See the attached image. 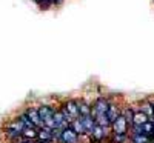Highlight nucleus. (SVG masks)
Returning <instances> with one entry per match:
<instances>
[{
    "instance_id": "obj_21",
    "label": "nucleus",
    "mask_w": 154,
    "mask_h": 143,
    "mask_svg": "<svg viewBox=\"0 0 154 143\" xmlns=\"http://www.w3.org/2000/svg\"><path fill=\"white\" fill-rule=\"evenodd\" d=\"M12 143H34V140H26V138H23V140H14Z\"/></svg>"
},
{
    "instance_id": "obj_22",
    "label": "nucleus",
    "mask_w": 154,
    "mask_h": 143,
    "mask_svg": "<svg viewBox=\"0 0 154 143\" xmlns=\"http://www.w3.org/2000/svg\"><path fill=\"white\" fill-rule=\"evenodd\" d=\"M35 2H37V3H40V5H46L49 0H35Z\"/></svg>"
},
{
    "instance_id": "obj_9",
    "label": "nucleus",
    "mask_w": 154,
    "mask_h": 143,
    "mask_svg": "<svg viewBox=\"0 0 154 143\" xmlns=\"http://www.w3.org/2000/svg\"><path fill=\"white\" fill-rule=\"evenodd\" d=\"M146 122H149V117L146 115V114H143L142 111H134V114H133V125H137V126H142L143 123H146Z\"/></svg>"
},
{
    "instance_id": "obj_11",
    "label": "nucleus",
    "mask_w": 154,
    "mask_h": 143,
    "mask_svg": "<svg viewBox=\"0 0 154 143\" xmlns=\"http://www.w3.org/2000/svg\"><path fill=\"white\" fill-rule=\"evenodd\" d=\"M80 119H82L83 126H85V129H86V134L89 135V134H91V131L94 129V126H96L94 117H93V115H85V117H80Z\"/></svg>"
},
{
    "instance_id": "obj_3",
    "label": "nucleus",
    "mask_w": 154,
    "mask_h": 143,
    "mask_svg": "<svg viewBox=\"0 0 154 143\" xmlns=\"http://www.w3.org/2000/svg\"><path fill=\"white\" fill-rule=\"evenodd\" d=\"M111 129H112V134H128L130 123L126 122V119L123 115H120L117 120H114L111 123Z\"/></svg>"
},
{
    "instance_id": "obj_6",
    "label": "nucleus",
    "mask_w": 154,
    "mask_h": 143,
    "mask_svg": "<svg viewBox=\"0 0 154 143\" xmlns=\"http://www.w3.org/2000/svg\"><path fill=\"white\" fill-rule=\"evenodd\" d=\"M106 129L108 128H103V126H100V125H96L94 129L91 131V134H89V137H91V141H103L106 138Z\"/></svg>"
},
{
    "instance_id": "obj_19",
    "label": "nucleus",
    "mask_w": 154,
    "mask_h": 143,
    "mask_svg": "<svg viewBox=\"0 0 154 143\" xmlns=\"http://www.w3.org/2000/svg\"><path fill=\"white\" fill-rule=\"evenodd\" d=\"M126 138H128V134H112L111 141L112 143H123Z\"/></svg>"
},
{
    "instance_id": "obj_18",
    "label": "nucleus",
    "mask_w": 154,
    "mask_h": 143,
    "mask_svg": "<svg viewBox=\"0 0 154 143\" xmlns=\"http://www.w3.org/2000/svg\"><path fill=\"white\" fill-rule=\"evenodd\" d=\"M140 111H142L143 114H146L149 117V120H151V117L154 115V105H151V103H148V102H142L140 103Z\"/></svg>"
},
{
    "instance_id": "obj_15",
    "label": "nucleus",
    "mask_w": 154,
    "mask_h": 143,
    "mask_svg": "<svg viewBox=\"0 0 154 143\" xmlns=\"http://www.w3.org/2000/svg\"><path fill=\"white\" fill-rule=\"evenodd\" d=\"M151 135H146L143 132H133L131 135V141L133 143H151Z\"/></svg>"
},
{
    "instance_id": "obj_10",
    "label": "nucleus",
    "mask_w": 154,
    "mask_h": 143,
    "mask_svg": "<svg viewBox=\"0 0 154 143\" xmlns=\"http://www.w3.org/2000/svg\"><path fill=\"white\" fill-rule=\"evenodd\" d=\"M77 106H79V112H80V117H85V115H91L93 112V108L88 102L85 100H77Z\"/></svg>"
},
{
    "instance_id": "obj_27",
    "label": "nucleus",
    "mask_w": 154,
    "mask_h": 143,
    "mask_svg": "<svg viewBox=\"0 0 154 143\" xmlns=\"http://www.w3.org/2000/svg\"><path fill=\"white\" fill-rule=\"evenodd\" d=\"M151 143H154V137H152V138H151Z\"/></svg>"
},
{
    "instance_id": "obj_23",
    "label": "nucleus",
    "mask_w": 154,
    "mask_h": 143,
    "mask_svg": "<svg viewBox=\"0 0 154 143\" xmlns=\"http://www.w3.org/2000/svg\"><path fill=\"white\" fill-rule=\"evenodd\" d=\"M34 143H51V141H45V140H37V141H34Z\"/></svg>"
},
{
    "instance_id": "obj_16",
    "label": "nucleus",
    "mask_w": 154,
    "mask_h": 143,
    "mask_svg": "<svg viewBox=\"0 0 154 143\" xmlns=\"http://www.w3.org/2000/svg\"><path fill=\"white\" fill-rule=\"evenodd\" d=\"M38 135V128H25L22 131V137L26 140H34Z\"/></svg>"
},
{
    "instance_id": "obj_13",
    "label": "nucleus",
    "mask_w": 154,
    "mask_h": 143,
    "mask_svg": "<svg viewBox=\"0 0 154 143\" xmlns=\"http://www.w3.org/2000/svg\"><path fill=\"white\" fill-rule=\"evenodd\" d=\"M69 128H72L74 131L79 134V135H83V134H86V129H85V126H83V122H82V119L79 117V119H74L72 122H71V125H69Z\"/></svg>"
},
{
    "instance_id": "obj_17",
    "label": "nucleus",
    "mask_w": 154,
    "mask_h": 143,
    "mask_svg": "<svg viewBox=\"0 0 154 143\" xmlns=\"http://www.w3.org/2000/svg\"><path fill=\"white\" fill-rule=\"evenodd\" d=\"M6 129H12V131H17V132H20V134H22V131L25 129V125L20 122V119H14L12 122H9V123H8Z\"/></svg>"
},
{
    "instance_id": "obj_14",
    "label": "nucleus",
    "mask_w": 154,
    "mask_h": 143,
    "mask_svg": "<svg viewBox=\"0 0 154 143\" xmlns=\"http://www.w3.org/2000/svg\"><path fill=\"white\" fill-rule=\"evenodd\" d=\"M38 140H45V141H51L53 143V131H51L49 128L43 126L38 129V135H37Z\"/></svg>"
},
{
    "instance_id": "obj_12",
    "label": "nucleus",
    "mask_w": 154,
    "mask_h": 143,
    "mask_svg": "<svg viewBox=\"0 0 154 143\" xmlns=\"http://www.w3.org/2000/svg\"><path fill=\"white\" fill-rule=\"evenodd\" d=\"M106 115H108L109 122L112 123L114 120H117L119 117L122 115V112H120V109H119V106H117V105H114V103H111V105H109V109H108V112H106Z\"/></svg>"
},
{
    "instance_id": "obj_24",
    "label": "nucleus",
    "mask_w": 154,
    "mask_h": 143,
    "mask_svg": "<svg viewBox=\"0 0 154 143\" xmlns=\"http://www.w3.org/2000/svg\"><path fill=\"white\" fill-rule=\"evenodd\" d=\"M151 122H152V123H154V115H152V117H151Z\"/></svg>"
},
{
    "instance_id": "obj_25",
    "label": "nucleus",
    "mask_w": 154,
    "mask_h": 143,
    "mask_svg": "<svg viewBox=\"0 0 154 143\" xmlns=\"http://www.w3.org/2000/svg\"><path fill=\"white\" fill-rule=\"evenodd\" d=\"M152 137H154V126H152Z\"/></svg>"
},
{
    "instance_id": "obj_20",
    "label": "nucleus",
    "mask_w": 154,
    "mask_h": 143,
    "mask_svg": "<svg viewBox=\"0 0 154 143\" xmlns=\"http://www.w3.org/2000/svg\"><path fill=\"white\" fill-rule=\"evenodd\" d=\"M133 114H134V111L131 109V108H126L125 111H123V117H125V119H126V122L128 123H130V125H133Z\"/></svg>"
},
{
    "instance_id": "obj_7",
    "label": "nucleus",
    "mask_w": 154,
    "mask_h": 143,
    "mask_svg": "<svg viewBox=\"0 0 154 143\" xmlns=\"http://www.w3.org/2000/svg\"><path fill=\"white\" fill-rule=\"evenodd\" d=\"M54 122H56V128H60V129H66L71 125V122L65 119V115L62 114L60 109H56L54 112Z\"/></svg>"
},
{
    "instance_id": "obj_1",
    "label": "nucleus",
    "mask_w": 154,
    "mask_h": 143,
    "mask_svg": "<svg viewBox=\"0 0 154 143\" xmlns=\"http://www.w3.org/2000/svg\"><path fill=\"white\" fill-rule=\"evenodd\" d=\"M37 111H38V115H40V120L43 122V125L46 128H49V129L56 128V122H54V112H56V109H53L48 105H42V106L37 108Z\"/></svg>"
},
{
    "instance_id": "obj_2",
    "label": "nucleus",
    "mask_w": 154,
    "mask_h": 143,
    "mask_svg": "<svg viewBox=\"0 0 154 143\" xmlns=\"http://www.w3.org/2000/svg\"><path fill=\"white\" fill-rule=\"evenodd\" d=\"M109 100L108 99H105V97H99L96 102H94V105L91 106L93 108V112H91V115L94 117V115H99V114H106L108 112V109H109Z\"/></svg>"
},
{
    "instance_id": "obj_26",
    "label": "nucleus",
    "mask_w": 154,
    "mask_h": 143,
    "mask_svg": "<svg viewBox=\"0 0 154 143\" xmlns=\"http://www.w3.org/2000/svg\"><path fill=\"white\" fill-rule=\"evenodd\" d=\"M53 2H62V0H53Z\"/></svg>"
},
{
    "instance_id": "obj_8",
    "label": "nucleus",
    "mask_w": 154,
    "mask_h": 143,
    "mask_svg": "<svg viewBox=\"0 0 154 143\" xmlns=\"http://www.w3.org/2000/svg\"><path fill=\"white\" fill-rule=\"evenodd\" d=\"M26 115L29 117V120L32 122V125L35 126V128H43L45 125H43V122L40 120V115H38V111L35 109V108H29L28 111H26Z\"/></svg>"
},
{
    "instance_id": "obj_5",
    "label": "nucleus",
    "mask_w": 154,
    "mask_h": 143,
    "mask_svg": "<svg viewBox=\"0 0 154 143\" xmlns=\"http://www.w3.org/2000/svg\"><path fill=\"white\" fill-rule=\"evenodd\" d=\"M62 108L71 115V119H72V120H74V119H79V117H80L79 106H77V100H66V102L62 105Z\"/></svg>"
},
{
    "instance_id": "obj_4",
    "label": "nucleus",
    "mask_w": 154,
    "mask_h": 143,
    "mask_svg": "<svg viewBox=\"0 0 154 143\" xmlns=\"http://www.w3.org/2000/svg\"><path fill=\"white\" fill-rule=\"evenodd\" d=\"M79 141H80V135L77 134L72 128L63 129L62 137H60V143H79Z\"/></svg>"
}]
</instances>
